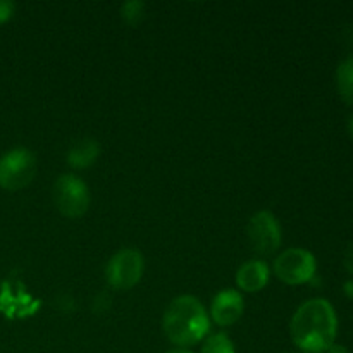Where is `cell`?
Segmentation results:
<instances>
[{
	"instance_id": "6da1fadb",
	"label": "cell",
	"mask_w": 353,
	"mask_h": 353,
	"mask_svg": "<svg viewBox=\"0 0 353 353\" xmlns=\"http://www.w3.org/2000/svg\"><path fill=\"white\" fill-rule=\"evenodd\" d=\"M338 319L333 305L324 299L307 300L296 309L290 333L296 347L305 353H324L334 345Z\"/></svg>"
},
{
	"instance_id": "7a4b0ae2",
	"label": "cell",
	"mask_w": 353,
	"mask_h": 353,
	"mask_svg": "<svg viewBox=\"0 0 353 353\" xmlns=\"http://www.w3.org/2000/svg\"><path fill=\"white\" fill-rule=\"evenodd\" d=\"M162 330L172 345L178 348H190L209 334V314L196 296L181 295L165 309Z\"/></svg>"
},
{
	"instance_id": "3957f363",
	"label": "cell",
	"mask_w": 353,
	"mask_h": 353,
	"mask_svg": "<svg viewBox=\"0 0 353 353\" xmlns=\"http://www.w3.org/2000/svg\"><path fill=\"white\" fill-rule=\"evenodd\" d=\"M37 174V157L30 148L17 147L0 157V186L17 192L30 185Z\"/></svg>"
},
{
	"instance_id": "277c9868",
	"label": "cell",
	"mask_w": 353,
	"mask_h": 353,
	"mask_svg": "<svg viewBox=\"0 0 353 353\" xmlns=\"http://www.w3.org/2000/svg\"><path fill=\"white\" fill-rule=\"evenodd\" d=\"M143 255L134 248H121L105 265V279L110 288L126 292L137 286L143 276Z\"/></svg>"
},
{
	"instance_id": "5b68a950",
	"label": "cell",
	"mask_w": 353,
	"mask_h": 353,
	"mask_svg": "<svg viewBox=\"0 0 353 353\" xmlns=\"http://www.w3.org/2000/svg\"><path fill=\"white\" fill-rule=\"evenodd\" d=\"M54 202L59 212L69 219L85 216L90 207V190L76 174L59 176L54 185Z\"/></svg>"
},
{
	"instance_id": "8992f818",
	"label": "cell",
	"mask_w": 353,
	"mask_h": 353,
	"mask_svg": "<svg viewBox=\"0 0 353 353\" xmlns=\"http://www.w3.org/2000/svg\"><path fill=\"white\" fill-rule=\"evenodd\" d=\"M274 274L286 285H303L316 276L317 261L305 248H288L274 259Z\"/></svg>"
},
{
	"instance_id": "52a82bcc",
	"label": "cell",
	"mask_w": 353,
	"mask_h": 353,
	"mask_svg": "<svg viewBox=\"0 0 353 353\" xmlns=\"http://www.w3.org/2000/svg\"><path fill=\"white\" fill-rule=\"evenodd\" d=\"M247 234L255 254L269 257L281 247V226L269 210H259L247 224Z\"/></svg>"
},
{
	"instance_id": "ba28073f",
	"label": "cell",
	"mask_w": 353,
	"mask_h": 353,
	"mask_svg": "<svg viewBox=\"0 0 353 353\" xmlns=\"http://www.w3.org/2000/svg\"><path fill=\"white\" fill-rule=\"evenodd\" d=\"M245 312L243 296L236 290H223L212 299L210 317L217 326H233Z\"/></svg>"
},
{
	"instance_id": "9c48e42d",
	"label": "cell",
	"mask_w": 353,
	"mask_h": 353,
	"mask_svg": "<svg viewBox=\"0 0 353 353\" xmlns=\"http://www.w3.org/2000/svg\"><path fill=\"white\" fill-rule=\"evenodd\" d=\"M269 265L264 261H248L240 265L236 272V285L245 293H257L269 283Z\"/></svg>"
},
{
	"instance_id": "30bf717a",
	"label": "cell",
	"mask_w": 353,
	"mask_h": 353,
	"mask_svg": "<svg viewBox=\"0 0 353 353\" xmlns=\"http://www.w3.org/2000/svg\"><path fill=\"white\" fill-rule=\"evenodd\" d=\"M100 155V145L95 138H83L72 145L68 152V162L74 169H86L97 162Z\"/></svg>"
},
{
	"instance_id": "8fae6325",
	"label": "cell",
	"mask_w": 353,
	"mask_h": 353,
	"mask_svg": "<svg viewBox=\"0 0 353 353\" xmlns=\"http://www.w3.org/2000/svg\"><path fill=\"white\" fill-rule=\"evenodd\" d=\"M338 93L347 103H353V55H348L336 69Z\"/></svg>"
},
{
	"instance_id": "7c38bea8",
	"label": "cell",
	"mask_w": 353,
	"mask_h": 353,
	"mask_svg": "<svg viewBox=\"0 0 353 353\" xmlns=\"http://www.w3.org/2000/svg\"><path fill=\"white\" fill-rule=\"evenodd\" d=\"M202 353H236L231 338L226 333L210 334L202 345Z\"/></svg>"
},
{
	"instance_id": "4fadbf2b",
	"label": "cell",
	"mask_w": 353,
	"mask_h": 353,
	"mask_svg": "<svg viewBox=\"0 0 353 353\" xmlns=\"http://www.w3.org/2000/svg\"><path fill=\"white\" fill-rule=\"evenodd\" d=\"M145 3L140 0H130L121 6V17L126 21L130 26H138L145 17Z\"/></svg>"
},
{
	"instance_id": "5bb4252c",
	"label": "cell",
	"mask_w": 353,
	"mask_h": 353,
	"mask_svg": "<svg viewBox=\"0 0 353 353\" xmlns=\"http://www.w3.org/2000/svg\"><path fill=\"white\" fill-rule=\"evenodd\" d=\"M14 10H16V6L12 2L0 0V24L7 23L14 16Z\"/></svg>"
},
{
	"instance_id": "9a60e30c",
	"label": "cell",
	"mask_w": 353,
	"mask_h": 353,
	"mask_svg": "<svg viewBox=\"0 0 353 353\" xmlns=\"http://www.w3.org/2000/svg\"><path fill=\"white\" fill-rule=\"evenodd\" d=\"M343 264H345V269H347V271L353 276V241L350 245H348L347 250H345Z\"/></svg>"
},
{
	"instance_id": "2e32d148",
	"label": "cell",
	"mask_w": 353,
	"mask_h": 353,
	"mask_svg": "<svg viewBox=\"0 0 353 353\" xmlns=\"http://www.w3.org/2000/svg\"><path fill=\"white\" fill-rule=\"evenodd\" d=\"M327 353H348V348L343 347V345H331V348L327 350Z\"/></svg>"
},
{
	"instance_id": "e0dca14e",
	"label": "cell",
	"mask_w": 353,
	"mask_h": 353,
	"mask_svg": "<svg viewBox=\"0 0 353 353\" xmlns=\"http://www.w3.org/2000/svg\"><path fill=\"white\" fill-rule=\"evenodd\" d=\"M345 292L348 293V295L353 296V283H345Z\"/></svg>"
},
{
	"instance_id": "ac0fdd59",
	"label": "cell",
	"mask_w": 353,
	"mask_h": 353,
	"mask_svg": "<svg viewBox=\"0 0 353 353\" xmlns=\"http://www.w3.org/2000/svg\"><path fill=\"white\" fill-rule=\"evenodd\" d=\"M168 353H193V352H190L188 348H174V350H169Z\"/></svg>"
},
{
	"instance_id": "d6986e66",
	"label": "cell",
	"mask_w": 353,
	"mask_h": 353,
	"mask_svg": "<svg viewBox=\"0 0 353 353\" xmlns=\"http://www.w3.org/2000/svg\"><path fill=\"white\" fill-rule=\"evenodd\" d=\"M348 128H350V133L353 134V116L350 117V123H348Z\"/></svg>"
}]
</instances>
